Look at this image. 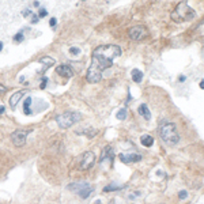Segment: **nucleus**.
<instances>
[{"label": "nucleus", "mask_w": 204, "mask_h": 204, "mask_svg": "<svg viewBox=\"0 0 204 204\" xmlns=\"http://www.w3.org/2000/svg\"><path fill=\"white\" fill-rule=\"evenodd\" d=\"M46 87V78L42 80V84H41V88H45Z\"/></svg>", "instance_id": "26"}, {"label": "nucleus", "mask_w": 204, "mask_h": 204, "mask_svg": "<svg viewBox=\"0 0 204 204\" xmlns=\"http://www.w3.org/2000/svg\"><path fill=\"white\" fill-rule=\"evenodd\" d=\"M95 163V154L93 151H86L82 155L80 159V169L82 170H88L94 166Z\"/></svg>", "instance_id": "6"}, {"label": "nucleus", "mask_w": 204, "mask_h": 204, "mask_svg": "<svg viewBox=\"0 0 204 204\" xmlns=\"http://www.w3.org/2000/svg\"><path fill=\"white\" fill-rule=\"evenodd\" d=\"M138 112H139V114L142 116V117H144L146 120H150L151 118V112H150V109L147 108V105H140L139 106V109H138Z\"/></svg>", "instance_id": "12"}, {"label": "nucleus", "mask_w": 204, "mask_h": 204, "mask_svg": "<svg viewBox=\"0 0 204 204\" xmlns=\"http://www.w3.org/2000/svg\"><path fill=\"white\" fill-rule=\"evenodd\" d=\"M122 53L121 48L118 45L108 44V45H100L95 48L93 56H91V64L87 70L86 79L90 83H98L102 79V74L105 70L113 66V61L120 57Z\"/></svg>", "instance_id": "1"}, {"label": "nucleus", "mask_w": 204, "mask_h": 204, "mask_svg": "<svg viewBox=\"0 0 204 204\" xmlns=\"http://www.w3.org/2000/svg\"><path fill=\"white\" fill-rule=\"evenodd\" d=\"M105 159H113V148L110 147V146H106V147L104 148V151H102V155H101V159H100V162L102 163L105 161Z\"/></svg>", "instance_id": "10"}, {"label": "nucleus", "mask_w": 204, "mask_h": 204, "mask_svg": "<svg viewBox=\"0 0 204 204\" xmlns=\"http://www.w3.org/2000/svg\"><path fill=\"white\" fill-rule=\"evenodd\" d=\"M95 204H101V202H100V200H98V202H95Z\"/></svg>", "instance_id": "31"}, {"label": "nucleus", "mask_w": 204, "mask_h": 204, "mask_svg": "<svg viewBox=\"0 0 204 204\" xmlns=\"http://www.w3.org/2000/svg\"><path fill=\"white\" fill-rule=\"evenodd\" d=\"M131 76H132V80L135 82V83H140V82L143 80V72L140 70H132L131 72Z\"/></svg>", "instance_id": "14"}, {"label": "nucleus", "mask_w": 204, "mask_h": 204, "mask_svg": "<svg viewBox=\"0 0 204 204\" xmlns=\"http://www.w3.org/2000/svg\"><path fill=\"white\" fill-rule=\"evenodd\" d=\"M40 63L44 66L42 71H44V72H45V71H46V68H49V67H52V66H53L54 60L52 59V57H48V56H46V57H44V59H41V60H40Z\"/></svg>", "instance_id": "15"}, {"label": "nucleus", "mask_w": 204, "mask_h": 204, "mask_svg": "<svg viewBox=\"0 0 204 204\" xmlns=\"http://www.w3.org/2000/svg\"><path fill=\"white\" fill-rule=\"evenodd\" d=\"M70 52H71V54H79V53H80V49H79V48L72 46V48L70 49Z\"/></svg>", "instance_id": "22"}, {"label": "nucleus", "mask_w": 204, "mask_h": 204, "mask_svg": "<svg viewBox=\"0 0 204 204\" xmlns=\"http://www.w3.org/2000/svg\"><path fill=\"white\" fill-rule=\"evenodd\" d=\"M23 15H25V16L29 15V16H30V20H32L33 23H37V22H38V16H37L36 14H33V12H30V11H25V12H23Z\"/></svg>", "instance_id": "19"}, {"label": "nucleus", "mask_w": 204, "mask_h": 204, "mask_svg": "<svg viewBox=\"0 0 204 204\" xmlns=\"http://www.w3.org/2000/svg\"><path fill=\"white\" fill-rule=\"evenodd\" d=\"M30 105H32V98H26L25 100V104H23V112L25 114H30L32 113V109H30Z\"/></svg>", "instance_id": "17"}, {"label": "nucleus", "mask_w": 204, "mask_h": 204, "mask_svg": "<svg viewBox=\"0 0 204 204\" xmlns=\"http://www.w3.org/2000/svg\"><path fill=\"white\" fill-rule=\"evenodd\" d=\"M159 136L166 144L174 146L180 142V135L177 131V127L173 122H165L159 128Z\"/></svg>", "instance_id": "3"}, {"label": "nucleus", "mask_w": 204, "mask_h": 204, "mask_svg": "<svg viewBox=\"0 0 204 204\" xmlns=\"http://www.w3.org/2000/svg\"><path fill=\"white\" fill-rule=\"evenodd\" d=\"M56 72L60 75V76H66V78H72L74 76V71L70 66H59L56 68Z\"/></svg>", "instance_id": "9"}, {"label": "nucleus", "mask_w": 204, "mask_h": 204, "mask_svg": "<svg viewBox=\"0 0 204 204\" xmlns=\"http://www.w3.org/2000/svg\"><path fill=\"white\" fill-rule=\"evenodd\" d=\"M0 113H4V108L0 106Z\"/></svg>", "instance_id": "27"}, {"label": "nucleus", "mask_w": 204, "mask_h": 204, "mask_svg": "<svg viewBox=\"0 0 204 204\" xmlns=\"http://www.w3.org/2000/svg\"><path fill=\"white\" fill-rule=\"evenodd\" d=\"M2 49H3V44L0 42V50H2Z\"/></svg>", "instance_id": "29"}, {"label": "nucleus", "mask_w": 204, "mask_h": 204, "mask_svg": "<svg viewBox=\"0 0 204 204\" xmlns=\"http://www.w3.org/2000/svg\"><path fill=\"white\" fill-rule=\"evenodd\" d=\"M178 197L181 200L186 199V197H188V192H186V190H180V192H178Z\"/></svg>", "instance_id": "20"}, {"label": "nucleus", "mask_w": 204, "mask_h": 204, "mask_svg": "<svg viewBox=\"0 0 204 204\" xmlns=\"http://www.w3.org/2000/svg\"><path fill=\"white\" fill-rule=\"evenodd\" d=\"M6 90H7V88H6L4 86H3V84H0V94H3V93H6Z\"/></svg>", "instance_id": "25"}, {"label": "nucleus", "mask_w": 204, "mask_h": 204, "mask_svg": "<svg viewBox=\"0 0 204 204\" xmlns=\"http://www.w3.org/2000/svg\"><path fill=\"white\" fill-rule=\"evenodd\" d=\"M56 23H57V20L54 19V18H52V19L49 20V25H50V26H56Z\"/></svg>", "instance_id": "24"}, {"label": "nucleus", "mask_w": 204, "mask_h": 204, "mask_svg": "<svg viewBox=\"0 0 204 204\" xmlns=\"http://www.w3.org/2000/svg\"><path fill=\"white\" fill-rule=\"evenodd\" d=\"M121 188H125V185H118V184H116V182H112L110 185L105 186V188H104V192H112V190H118V189H121Z\"/></svg>", "instance_id": "16"}, {"label": "nucleus", "mask_w": 204, "mask_h": 204, "mask_svg": "<svg viewBox=\"0 0 204 204\" xmlns=\"http://www.w3.org/2000/svg\"><path fill=\"white\" fill-rule=\"evenodd\" d=\"M117 118L118 120H125V118H127V109L125 108L120 109V110L117 112Z\"/></svg>", "instance_id": "18"}, {"label": "nucleus", "mask_w": 204, "mask_h": 204, "mask_svg": "<svg viewBox=\"0 0 204 204\" xmlns=\"http://www.w3.org/2000/svg\"><path fill=\"white\" fill-rule=\"evenodd\" d=\"M200 87L204 88V80H202V83H200Z\"/></svg>", "instance_id": "28"}, {"label": "nucleus", "mask_w": 204, "mask_h": 204, "mask_svg": "<svg viewBox=\"0 0 204 204\" xmlns=\"http://www.w3.org/2000/svg\"><path fill=\"white\" fill-rule=\"evenodd\" d=\"M161 204H163V203H161Z\"/></svg>", "instance_id": "32"}, {"label": "nucleus", "mask_w": 204, "mask_h": 204, "mask_svg": "<svg viewBox=\"0 0 204 204\" xmlns=\"http://www.w3.org/2000/svg\"><path fill=\"white\" fill-rule=\"evenodd\" d=\"M26 94V91H16L14 95H11V98H10V105H11V108L14 109L16 106V104L19 102V100L23 97V95Z\"/></svg>", "instance_id": "11"}, {"label": "nucleus", "mask_w": 204, "mask_h": 204, "mask_svg": "<svg viewBox=\"0 0 204 204\" xmlns=\"http://www.w3.org/2000/svg\"><path fill=\"white\" fill-rule=\"evenodd\" d=\"M120 161L124 163H131V162H139L142 161L140 154H120Z\"/></svg>", "instance_id": "8"}, {"label": "nucleus", "mask_w": 204, "mask_h": 204, "mask_svg": "<svg viewBox=\"0 0 204 204\" xmlns=\"http://www.w3.org/2000/svg\"><path fill=\"white\" fill-rule=\"evenodd\" d=\"M46 14H48V12H46V10H44V8H41V10H40V16H45Z\"/></svg>", "instance_id": "23"}, {"label": "nucleus", "mask_w": 204, "mask_h": 204, "mask_svg": "<svg viewBox=\"0 0 204 204\" xmlns=\"http://www.w3.org/2000/svg\"><path fill=\"white\" fill-rule=\"evenodd\" d=\"M14 40H15L16 42H20V41H23V34H22V33H18L15 37H14Z\"/></svg>", "instance_id": "21"}, {"label": "nucleus", "mask_w": 204, "mask_h": 204, "mask_svg": "<svg viewBox=\"0 0 204 204\" xmlns=\"http://www.w3.org/2000/svg\"><path fill=\"white\" fill-rule=\"evenodd\" d=\"M80 120V114L76 113V112H66L63 114H59L56 117V122L60 128L67 129L70 127H72L74 124H76L78 121Z\"/></svg>", "instance_id": "4"}, {"label": "nucleus", "mask_w": 204, "mask_h": 204, "mask_svg": "<svg viewBox=\"0 0 204 204\" xmlns=\"http://www.w3.org/2000/svg\"><path fill=\"white\" fill-rule=\"evenodd\" d=\"M128 34L131 37V40L134 41H140L144 37H147V29L144 26H134L128 30Z\"/></svg>", "instance_id": "7"}, {"label": "nucleus", "mask_w": 204, "mask_h": 204, "mask_svg": "<svg viewBox=\"0 0 204 204\" xmlns=\"http://www.w3.org/2000/svg\"><path fill=\"white\" fill-rule=\"evenodd\" d=\"M196 18V11L190 8L188 2L182 0L176 6L174 11L172 12V19L174 22H189V20Z\"/></svg>", "instance_id": "2"}, {"label": "nucleus", "mask_w": 204, "mask_h": 204, "mask_svg": "<svg viewBox=\"0 0 204 204\" xmlns=\"http://www.w3.org/2000/svg\"><path fill=\"white\" fill-rule=\"evenodd\" d=\"M116 203V200H112V202H110V204H114Z\"/></svg>", "instance_id": "30"}, {"label": "nucleus", "mask_w": 204, "mask_h": 204, "mask_svg": "<svg viewBox=\"0 0 204 204\" xmlns=\"http://www.w3.org/2000/svg\"><path fill=\"white\" fill-rule=\"evenodd\" d=\"M140 142L144 147H151V146L154 144V138H152L151 135H143L140 138Z\"/></svg>", "instance_id": "13"}, {"label": "nucleus", "mask_w": 204, "mask_h": 204, "mask_svg": "<svg viewBox=\"0 0 204 204\" xmlns=\"http://www.w3.org/2000/svg\"><path fill=\"white\" fill-rule=\"evenodd\" d=\"M27 135H29V131L26 129H16L11 134V142L15 147H22L25 146Z\"/></svg>", "instance_id": "5"}]
</instances>
